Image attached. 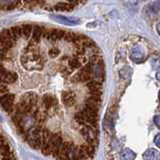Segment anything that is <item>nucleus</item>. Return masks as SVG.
Instances as JSON below:
<instances>
[{
  "label": "nucleus",
  "mask_w": 160,
  "mask_h": 160,
  "mask_svg": "<svg viewBox=\"0 0 160 160\" xmlns=\"http://www.w3.org/2000/svg\"><path fill=\"white\" fill-rule=\"evenodd\" d=\"M144 160H159V151L153 148H148L143 153Z\"/></svg>",
  "instance_id": "423d86ee"
},
{
  "label": "nucleus",
  "mask_w": 160,
  "mask_h": 160,
  "mask_svg": "<svg viewBox=\"0 0 160 160\" xmlns=\"http://www.w3.org/2000/svg\"><path fill=\"white\" fill-rule=\"evenodd\" d=\"M154 123L155 125L159 128L160 127V124H159V115H155V117H154Z\"/></svg>",
  "instance_id": "6e6552de"
},
{
  "label": "nucleus",
  "mask_w": 160,
  "mask_h": 160,
  "mask_svg": "<svg viewBox=\"0 0 160 160\" xmlns=\"http://www.w3.org/2000/svg\"><path fill=\"white\" fill-rule=\"evenodd\" d=\"M85 2L80 1H34L33 8H41L49 11H72V10L82 6Z\"/></svg>",
  "instance_id": "f03ea898"
},
{
  "label": "nucleus",
  "mask_w": 160,
  "mask_h": 160,
  "mask_svg": "<svg viewBox=\"0 0 160 160\" xmlns=\"http://www.w3.org/2000/svg\"><path fill=\"white\" fill-rule=\"evenodd\" d=\"M120 158H121V160H134L136 158V154L131 149L125 148L122 150L121 154H120Z\"/></svg>",
  "instance_id": "0eeeda50"
},
{
  "label": "nucleus",
  "mask_w": 160,
  "mask_h": 160,
  "mask_svg": "<svg viewBox=\"0 0 160 160\" xmlns=\"http://www.w3.org/2000/svg\"><path fill=\"white\" fill-rule=\"evenodd\" d=\"M154 143L156 144V146L159 147L160 146V141H159V134H157L156 136L154 137Z\"/></svg>",
  "instance_id": "1a4fd4ad"
},
{
  "label": "nucleus",
  "mask_w": 160,
  "mask_h": 160,
  "mask_svg": "<svg viewBox=\"0 0 160 160\" xmlns=\"http://www.w3.org/2000/svg\"><path fill=\"white\" fill-rule=\"evenodd\" d=\"M105 62L83 34L39 24L0 32V106L30 147L54 160H93Z\"/></svg>",
  "instance_id": "f257e3e1"
},
{
  "label": "nucleus",
  "mask_w": 160,
  "mask_h": 160,
  "mask_svg": "<svg viewBox=\"0 0 160 160\" xmlns=\"http://www.w3.org/2000/svg\"><path fill=\"white\" fill-rule=\"evenodd\" d=\"M130 59L135 63H141L145 60V51L143 46L139 44L134 45L130 49Z\"/></svg>",
  "instance_id": "20e7f679"
},
{
  "label": "nucleus",
  "mask_w": 160,
  "mask_h": 160,
  "mask_svg": "<svg viewBox=\"0 0 160 160\" xmlns=\"http://www.w3.org/2000/svg\"><path fill=\"white\" fill-rule=\"evenodd\" d=\"M52 19H54L55 21L60 22L62 24L66 25H77L81 22V20L76 17H67V16H62V15H53Z\"/></svg>",
  "instance_id": "39448f33"
},
{
  "label": "nucleus",
  "mask_w": 160,
  "mask_h": 160,
  "mask_svg": "<svg viewBox=\"0 0 160 160\" xmlns=\"http://www.w3.org/2000/svg\"><path fill=\"white\" fill-rule=\"evenodd\" d=\"M0 160H17L10 142L0 131Z\"/></svg>",
  "instance_id": "7ed1b4c3"
}]
</instances>
